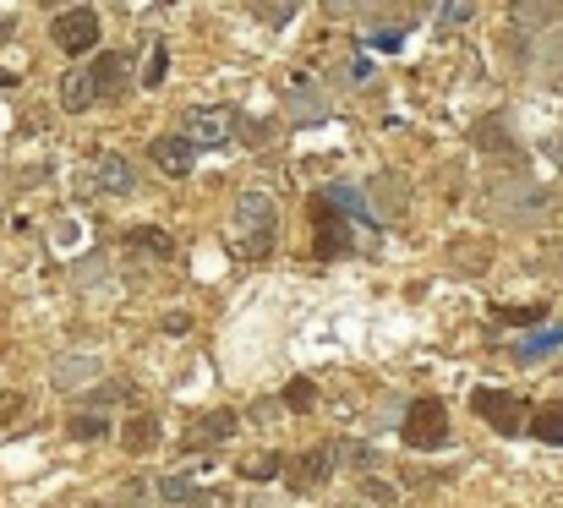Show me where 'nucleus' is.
Segmentation results:
<instances>
[{
  "mask_svg": "<svg viewBox=\"0 0 563 508\" xmlns=\"http://www.w3.org/2000/svg\"><path fill=\"white\" fill-rule=\"evenodd\" d=\"M312 219V257H351V252H377L373 208L356 186H323L307 202Z\"/></svg>",
  "mask_w": 563,
  "mask_h": 508,
  "instance_id": "f257e3e1",
  "label": "nucleus"
},
{
  "mask_svg": "<svg viewBox=\"0 0 563 508\" xmlns=\"http://www.w3.org/2000/svg\"><path fill=\"white\" fill-rule=\"evenodd\" d=\"M126 82H137L132 77V55L126 49H104V55H93V66H77V71L60 77V104L66 110H93L99 99H115Z\"/></svg>",
  "mask_w": 563,
  "mask_h": 508,
  "instance_id": "f03ea898",
  "label": "nucleus"
},
{
  "mask_svg": "<svg viewBox=\"0 0 563 508\" xmlns=\"http://www.w3.org/2000/svg\"><path fill=\"white\" fill-rule=\"evenodd\" d=\"M274 230H279V202L268 191H241L235 197V219L224 230V246L241 263H263L274 252Z\"/></svg>",
  "mask_w": 563,
  "mask_h": 508,
  "instance_id": "7ed1b4c3",
  "label": "nucleus"
},
{
  "mask_svg": "<svg viewBox=\"0 0 563 508\" xmlns=\"http://www.w3.org/2000/svg\"><path fill=\"white\" fill-rule=\"evenodd\" d=\"M399 438H405V449H416V454H432V449H443L449 443V410H443V399H416L410 410H405V427H399Z\"/></svg>",
  "mask_w": 563,
  "mask_h": 508,
  "instance_id": "20e7f679",
  "label": "nucleus"
},
{
  "mask_svg": "<svg viewBox=\"0 0 563 508\" xmlns=\"http://www.w3.org/2000/svg\"><path fill=\"white\" fill-rule=\"evenodd\" d=\"M471 410L493 427V432H526V399L520 394H509V388H476L471 394Z\"/></svg>",
  "mask_w": 563,
  "mask_h": 508,
  "instance_id": "39448f33",
  "label": "nucleus"
},
{
  "mask_svg": "<svg viewBox=\"0 0 563 508\" xmlns=\"http://www.w3.org/2000/svg\"><path fill=\"white\" fill-rule=\"evenodd\" d=\"M181 137H187L191 148H224L235 137V115L219 110V104H197V110L181 115Z\"/></svg>",
  "mask_w": 563,
  "mask_h": 508,
  "instance_id": "423d86ee",
  "label": "nucleus"
},
{
  "mask_svg": "<svg viewBox=\"0 0 563 508\" xmlns=\"http://www.w3.org/2000/svg\"><path fill=\"white\" fill-rule=\"evenodd\" d=\"M49 38H55L66 55H88V49L99 44V11H93V5H71V11H60V16L49 22Z\"/></svg>",
  "mask_w": 563,
  "mask_h": 508,
  "instance_id": "0eeeda50",
  "label": "nucleus"
},
{
  "mask_svg": "<svg viewBox=\"0 0 563 508\" xmlns=\"http://www.w3.org/2000/svg\"><path fill=\"white\" fill-rule=\"evenodd\" d=\"M148 159L165 169V175H176V180H187L191 169H197V148H191L181 132H170V137H154L148 143Z\"/></svg>",
  "mask_w": 563,
  "mask_h": 508,
  "instance_id": "6e6552de",
  "label": "nucleus"
},
{
  "mask_svg": "<svg viewBox=\"0 0 563 508\" xmlns=\"http://www.w3.org/2000/svg\"><path fill=\"white\" fill-rule=\"evenodd\" d=\"M132 186H137V169L126 165V159H115V154L93 159V169H88V191H104V197H126Z\"/></svg>",
  "mask_w": 563,
  "mask_h": 508,
  "instance_id": "1a4fd4ad",
  "label": "nucleus"
},
{
  "mask_svg": "<svg viewBox=\"0 0 563 508\" xmlns=\"http://www.w3.org/2000/svg\"><path fill=\"white\" fill-rule=\"evenodd\" d=\"M559 350H563V323H548V329H531V334L515 339V350H509V355H515L520 366H542V361H548V355H559Z\"/></svg>",
  "mask_w": 563,
  "mask_h": 508,
  "instance_id": "9d476101",
  "label": "nucleus"
},
{
  "mask_svg": "<svg viewBox=\"0 0 563 508\" xmlns=\"http://www.w3.org/2000/svg\"><path fill=\"white\" fill-rule=\"evenodd\" d=\"M230 432H235V410H213V416H202L187 438H181V449H213V443H224Z\"/></svg>",
  "mask_w": 563,
  "mask_h": 508,
  "instance_id": "9b49d317",
  "label": "nucleus"
},
{
  "mask_svg": "<svg viewBox=\"0 0 563 508\" xmlns=\"http://www.w3.org/2000/svg\"><path fill=\"white\" fill-rule=\"evenodd\" d=\"M159 493H165L176 508H219V493L197 487V482H191V476H181V471H176V476H165V482H159Z\"/></svg>",
  "mask_w": 563,
  "mask_h": 508,
  "instance_id": "f8f14e48",
  "label": "nucleus"
},
{
  "mask_svg": "<svg viewBox=\"0 0 563 508\" xmlns=\"http://www.w3.org/2000/svg\"><path fill=\"white\" fill-rule=\"evenodd\" d=\"M121 443H126V454H132V460L154 454V449H159V421H154V416H132V421H126V432H121Z\"/></svg>",
  "mask_w": 563,
  "mask_h": 508,
  "instance_id": "ddd939ff",
  "label": "nucleus"
},
{
  "mask_svg": "<svg viewBox=\"0 0 563 508\" xmlns=\"http://www.w3.org/2000/svg\"><path fill=\"white\" fill-rule=\"evenodd\" d=\"M165 71H170V44H165V38H154V44H148V55H143V88H159V82H165Z\"/></svg>",
  "mask_w": 563,
  "mask_h": 508,
  "instance_id": "4468645a",
  "label": "nucleus"
},
{
  "mask_svg": "<svg viewBox=\"0 0 563 508\" xmlns=\"http://www.w3.org/2000/svg\"><path fill=\"white\" fill-rule=\"evenodd\" d=\"M126 252H154V257H176V241L165 230H132L126 235Z\"/></svg>",
  "mask_w": 563,
  "mask_h": 508,
  "instance_id": "2eb2a0df",
  "label": "nucleus"
},
{
  "mask_svg": "<svg viewBox=\"0 0 563 508\" xmlns=\"http://www.w3.org/2000/svg\"><path fill=\"white\" fill-rule=\"evenodd\" d=\"M279 471H285V454H274V449H268V454H246V460H241V476H246V482H274Z\"/></svg>",
  "mask_w": 563,
  "mask_h": 508,
  "instance_id": "dca6fc26",
  "label": "nucleus"
},
{
  "mask_svg": "<svg viewBox=\"0 0 563 508\" xmlns=\"http://www.w3.org/2000/svg\"><path fill=\"white\" fill-rule=\"evenodd\" d=\"M531 438H542V443H563V405H542V410L531 416Z\"/></svg>",
  "mask_w": 563,
  "mask_h": 508,
  "instance_id": "f3484780",
  "label": "nucleus"
},
{
  "mask_svg": "<svg viewBox=\"0 0 563 508\" xmlns=\"http://www.w3.org/2000/svg\"><path fill=\"white\" fill-rule=\"evenodd\" d=\"M318 405V383L312 377H296L290 388H285V410H296V416H307Z\"/></svg>",
  "mask_w": 563,
  "mask_h": 508,
  "instance_id": "a211bd4d",
  "label": "nucleus"
},
{
  "mask_svg": "<svg viewBox=\"0 0 563 508\" xmlns=\"http://www.w3.org/2000/svg\"><path fill=\"white\" fill-rule=\"evenodd\" d=\"M329 465H334V449H318V454H307L296 471H301V487H318V482H329Z\"/></svg>",
  "mask_w": 563,
  "mask_h": 508,
  "instance_id": "6ab92c4d",
  "label": "nucleus"
},
{
  "mask_svg": "<svg viewBox=\"0 0 563 508\" xmlns=\"http://www.w3.org/2000/svg\"><path fill=\"white\" fill-rule=\"evenodd\" d=\"M104 432H110V427H104L99 410H93V416H71V438H77V443H93V438H104Z\"/></svg>",
  "mask_w": 563,
  "mask_h": 508,
  "instance_id": "aec40b11",
  "label": "nucleus"
},
{
  "mask_svg": "<svg viewBox=\"0 0 563 508\" xmlns=\"http://www.w3.org/2000/svg\"><path fill=\"white\" fill-rule=\"evenodd\" d=\"M498 318H504V323H542L548 312H542V307H498Z\"/></svg>",
  "mask_w": 563,
  "mask_h": 508,
  "instance_id": "412c9836",
  "label": "nucleus"
},
{
  "mask_svg": "<svg viewBox=\"0 0 563 508\" xmlns=\"http://www.w3.org/2000/svg\"><path fill=\"white\" fill-rule=\"evenodd\" d=\"M471 16H476V5H443V11H438V22H443V27H465Z\"/></svg>",
  "mask_w": 563,
  "mask_h": 508,
  "instance_id": "4be33fe9",
  "label": "nucleus"
},
{
  "mask_svg": "<svg viewBox=\"0 0 563 508\" xmlns=\"http://www.w3.org/2000/svg\"><path fill=\"white\" fill-rule=\"evenodd\" d=\"M373 44H377V49H399V44H405V33H399V27H377Z\"/></svg>",
  "mask_w": 563,
  "mask_h": 508,
  "instance_id": "5701e85b",
  "label": "nucleus"
},
{
  "mask_svg": "<svg viewBox=\"0 0 563 508\" xmlns=\"http://www.w3.org/2000/svg\"><path fill=\"white\" fill-rule=\"evenodd\" d=\"M121 394H126V383H104V388H99V394H93V405H115V399H121Z\"/></svg>",
  "mask_w": 563,
  "mask_h": 508,
  "instance_id": "b1692460",
  "label": "nucleus"
},
{
  "mask_svg": "<svg viewBox=\"0 0 563 508\" xmlns=\"http://www.w3.org/2000/svg\"><path fill=\"white\" fill-rule=\"evenodd\" d=\"M11 27H16V11H5V5H0V38H11Z\"/></svg>",
  "mask_w": 563,
  "mask_h": 508,
  "instance_id": "393cba45",
  "label": "nucleus"
}]
</instances>
